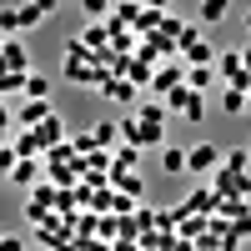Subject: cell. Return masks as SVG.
<instances>
[{"label": "cell", "mask_w": 251, "mask_h": 251, "mask_svg": "<svg viewBox=\"0 0 251 251\" xmlns=\"http://www.w3.org/2000/svg\"><path fill=\"white\" fill-rule=\"evenodd\" d=\"M221 161H226V151H216L211 141L186 146V171H196V176H216V171H221Z\"/></svg>", "instance_id": "6da1fadb"}, {"label": "cell", "mask_w": 251, "mask_h": 251, "mask_svg": "<svg viewBox=\"0 0 251 251\" xmlns=\"http://www.w3.org/2000/svg\"><path fill=\"white\" fill-rule=\"evenodd\" d=\"M181 60H186V66H216V50L201 40L196 25H186V30H181Z\"/></svg>", "instance_id": "7a4b0ae2"}, {"label": "cell", "mask_w": 251, "mask_h": 251, "mask_svg": "<svg viewBox=\"0 0 251 251\" xmlns=\"http://www.w3.org/2000/svg\"><path fill=\"white\" fill-rule=\"evenodd\" d=\"M0 71H5V75H30V50H25V40H0Z\"/></svg>", "instance_id": "3957f363"}, {"label": "cell", "mask_w": 251, "mask_h": 251, "mask_svg": "<svg viewBox=\"0 0 251 251\" xmlns=\"http://www.w3.org/2000/svg\"><path fill=\"white\" fill-rule=\"evenodd\" d=\"M186 71H191L186 60H171V66H156V80H151V91H156V96L166 100L171 91H181V86H186Z\"/></svg>", "instance_id": "277c9868"}, {"label": "cell", "mask_w": 251, "mask_h": 251, "mask_svg": "<svg viewBox=\"0 0 251 251\" xmlns=\"http://www.w3.org/2000/svg\"><path fill=\"white\" fill-rule=\"evenodd\" d=\"M111 191H121L126 201H141L146 196V181H141V171H111Z\"/></svg>", "instance_id": "5b68a950"}, {"label": "cell", "mask_w": 251, "mask_h": 251, "mask_svg": "<svg viewBox=\"0 0 251 251\" xmlns=\"http://www.w3.org/2000/svg\"><path fill=\"white\" fill-rule=\"evenodd\" d=\"M100 96H106V100H121V106H131V100H136V80H126V75H106Z\"/></svg>", "instance_id": "8992f818"}, {"label": "cell", "mask_w": 251, "mask_h": 251, "mask_svg": "<svg viewBox=\"0 0 251 251\" xmlns=\"http://www.w3.org/2000/svg\"><path fill=\"white\" fill-rule=\"evenodd\" d=\"M91 136H96L100 151H111V146L121 141V121H96V126H91Z\"/></svg>", "instance_id": "52a82bcc"}, {"label": "cell", "mask_w": 251, "mask_h": 251, "mask_svg": "<svg viewBox=\"0 0 251 251\" xmlns=\"http://www.w3.org/2000/svg\"><path fill=\"white\" fill-rule=\"evenodd\" d=\"M216 80H221V75H216V66H191V71H186V86H191L196 96H201L206 86H216Z\"/></svg>", "instance_id": "ba28073f"}, {"label": "cell", "mask_w": 251, "mask_h": 251, "mask_svg": "<svg viewBox=\"0 0 251 251\" xmlns=\"http://www.w3.org/2000/svg\"><path fill=\"white\" fill-rule=\"evenodd\" d=\"M161 171L166 176H181L186 171V151H181V146H161Z\"/></svg>", "instance_id": "9c48e42d"}, {"label": "cell", "mask_w": 251, "mask_h": 251, "mask_svg": "<svg viewBox=\"0 0 251 251\" xmlns=\"http://www.w3.org/2000/svg\"><path fill=\"white\" fill-rule=\"evenodd\" d=\"M246 166H251V146H236V151H226V161H221V171H236V176H251Z\"/></svg>", "instance_id": "30bf717a"}, {"label": "cell", "mask_w": 251, "mask_h": 251, "mask_svg": "<svg viewBox=\"0 0 251 251\" xmlns=\"http://www.w3.org/2000/svg\"><path fill=\"white\" fill-rule=\"evenodd\" d=\"M40 171H46L40 161H20L15 171H10V181H15V186H35V181H40Z\"/></svg>", "instance_id": "8fae6325"}, {"label": "cell", "mask_w": 251, "mask_h": 251, "mask_svg": "<svg viewBox=\"0 0 251 251\" xmlns=\"http://www.w3.org/2000/svg\"><path fill=\"white\" fill-rule=\"evenodd\" d=\"M25 100H50V80L40 75V71L25 75Z\"/></svg>", "instance_id": "7c38bea8"}, {"label": "cell", "mask_w": 251, "mask_h": 251, "mask_svg": "<svg viewBox=\"0 0 251 251\" xmlns=\"http://www.w3.org/2000/svg\"><path fill=\"white\" fill-rule=\"evenodd\" d=\"M141 166V146H116V166L111 171H136Z\"/></svg>", "instance_id": "4fadbf2b"}, {"label": "cell", "mask_w": 251, "mask_h": 251, "mask_svg": "<svg viewBox=\"0 0 251 251\" xmlns=\"http://www.w3.org/2000/svg\"><path fill=\"white\" fill-rule=\"evenodd\" d=\"M221 111L226 116H246V91H221Z\"/></svg>", "instance_id": "5bb4252c"}, {"label": "cell", "mask_w": 251, "mask_h": 251, "mask_svg": "<svg viewBox=\"0 0 251 251\" xmlns=\"http://www.w3.org/2000/svg\"><path fill=\"white\" fill-rule=\"evenodd\" d=\"M141 121H151V126H166V100H141Z\"/></svg>", "instance_id": "9a60e30c"}, {"label": "cell", "mask_w": 251, "mask_h": 251, "mask_svg": "<svg viewBox=\"0 0 251 251\" xmlns=\"http://www.w3.org/2000/svg\"><path fill=\"white\" fill-rule=\"evenodd\" d=\"M216 20H226V0H206L201 5V25H216Z\"/></svg>", "instance_id": "2e32d148"}, {"label": "cell", "mask_w": 251, "mask_h": 251, "mask_svg": "<svg viewBox=\"0 0 251 251\" xmlns=\"http://www.w3.org/2000/svg\"><path fill=\"white\" fill-rule=\"evenodd\" d=\"M80 10H86L96 25H100V20H106V0H80Z\"/></svg>", "instance_id": "e0dca14e"}, {"label": "cell", "mask_w": 251, "mask_h": 251, "mask_svg": "<svg viewBox=\"0 0 251 251\" xmlns=\"http://www.w3.org/2000/svg\"><path fill=\"white\" fill-rule=\"evenodd\" d=\"M0 251H25V241L20 236H0Z\"/></svg>", "instance_id": "ac0fdd59"}, {"label": "cell", "mask_w": 251, "mask_h": 251, "mask_svg": "<svg viewBox=\"0 0 251 251\" xmlns=\"http://www.w3.org/2000/svg\"><path fill=\"white\" fill-rule=\"evenodd\" d=\"M241 60H246V71H251V40H246V46H241Z\"/></svg>", "instance_id": "d6986e66"}, {"label": "cell", "mask_w": 251, "mask_h": 251, "mask_svg": "<svg viewBox=\"0 0 251 251\" xmlns=\"http://www.w3.org/2000/svg\"><path fill=\"white\" fill-rule=\"evenodd\" d=\"M246 116H251V96H246Z\"/></svg>", "instance_id": "ffe728a7"}, {"label": "cell", "mask_w": 251, "mask_h": 251, "mask_svg": "<svg viewBox=\"0 0 251 251\" xmlns=\"http://www.w3.org/2000/svg\"><path fill=\"white\" fill-rule=\"evenodd\" d=\"M246 30H251V10H246Z\"/></svg>", "instance_id": "44dd1931"}]
</instances>
